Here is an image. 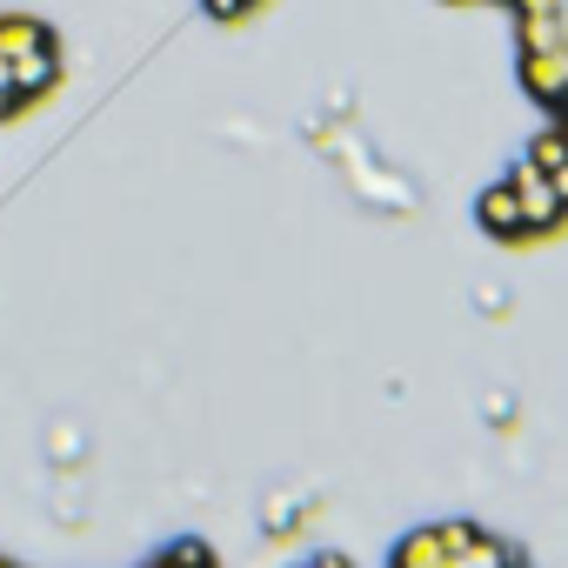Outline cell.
Segmentation results:
<instances>
[{"mask_svg": "<svg viewBox=\"0 0 568 568\" xmlns=\"http://www.w3.org/2000/svg\"><path fill=\"white\" fill-rule=\"evenodd\" d=\"M515 181V194H521V214H528V227H548V221H561V194H555V181L528 161V168H515L508 174Z\"/></svg>", "mask_w": 568, "mask_h": 568, "instance_id": "1", "label": "cell"}, {"mask_svg": "<svg viewBox=\"0 0 568 568\" xmlns=\"http://www.w3.org/2000/svg\"><path fill=\"white\" fill-rule=\"evenodd\" d=\"M481 221H488V234H528V214H521L515 181H501V187L481 194Z\"/></svg>", "mask_w": 568, "mask_h": 568, "instance_id": "2", "label": "cell"}, {"mask_svg": "<svg viewBox=\"0 0 568 568\" xmlns=\"http://www.w3.org/2000/svg\"><path fill=\"white\" fill-rule=\"evenodd\" d=\"M395 568H448V541H442V528L408 535V541H402V555H395Z\"/></svg>", "mask_w": 568, "mask_h": 568, "instance_id": "3", "label": "cell"}, {"mask_svg": "<svg viewBox=\"0 0 568 568\" xmlns=\"http://www.w3.org/2000/svg\"><path fill=\"white\" fill-rule=\"evenodd\" d=\"M161 568H214V561H207V548H201V541H181L174 555H161Z\"/></svg>", "mask_w": 568, "mask_h": 568, "instance_id": "4", "label": "cell"}, {"mask_svg": "<svg viewBox=\"0 0 568 568\" xmlns=\"http://www.w3.org/2000/svg\"><path fill=\"white\" fill-rule=\"evenodd\" d=\"M254 0H214V14H247Z\"/></svg>", "mask_w": 568, "mask_h": 568, "instance_id": "5", "label": "cell"}, {"mask_svg": "<svg viewBox=\"0 0 568 568\" xmlns=\"http://www.w3.org/2000/svg\"><path fill=\"white\" fill-rule=\"evenodd\" d=\"M315 568H348V561H342V555H322V561H315Z\"/></svg>", "mask_w": 568, "mask_h": 568, "instance_id": "6", "label": "cell"}]
</instances>
